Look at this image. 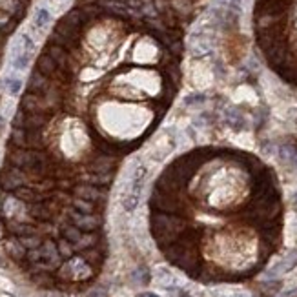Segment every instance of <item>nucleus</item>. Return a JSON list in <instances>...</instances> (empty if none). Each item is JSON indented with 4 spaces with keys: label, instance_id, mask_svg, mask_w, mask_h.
I'll use <instances>...</instances> for the list:
<instances>
[{
    "label": "nucleus",
    "instance_id": "f257e3e1",
    "mask_svg": "<svg viewBox=\"0 0 297 297\" xmlns=\"http://www.w3.org/2000/svg\"><path fill=\"white\" fill-rule=\"evenodd\" d=\"M95 11L97 4L73 7L51 31L0 168L2 244L18 272L44 290L80 292L99 277L115 175L179 91V39L144 60L115 62L122 31L112 55L101 50L102 40L95 48Z\"/></svg>",
    "mask_w": 297,
    "mask_h": 297
},
{
    "label": "nucleus",
    "instance_id": "f03ea898",
    "mask_svg": "<svg viewBox=\"0 0 297 297\" xmlns=\"http://www.w3.org/2000/svg\"><path fill=\"white\" fill-rule=\"evenodd\" d=\"M283 213L274 168L230 146H199L175 157L150 195L157 248L204 285L257 275L281 246Z\"/></svg>",
    "mask_w": 297,
    "mask_h": 297
},
{
    "label": "nucleus",
    "instance_id": "7ed1b4c3",
    "mask_svg": "<svg viewBox=\"0 0 297 297\" xmlns=\"http://www.w3.org/2000/svg\"><path fill=\"white\" fill-rule=\"evenodd\" d=\"M50 22H51V13L48 11L46 7H39V9L35 11L33 26H35L37 29H44Z\"/></svg>",
    "mask_w": 297,
    "mask_h": 297
},
{
    "label": "nucleus",
    "instance_id": "20e7f679",
    "mask_svg": "<svg viewBox=\"0 0 297 297\" xmlns=\"http://www.w3.org/2000/svg\"><path fill=\"white\" fill-rule=\"evenodd\" d=\"M215 297H250V294L242 290H223V292H215L213 294Z\"/></svg>",
    "mask_w": 297,
    "mask_h": 297
},
{
    "label": "nucleus",
    "instance_id": "39448f33",
    "mask_svg": "<svg viewBox=\"0 0 297 297\" xmlns=\"http://www.w3.org/2000/svg\"><path fill=\"white\" fill-rule=\"evenodd\" d=\"M6 86L9 88V91H11L13 95H17L18 91H20V88H22V82H20L18 79H7Z\"/></svg>",
    "mask_w": 297,
    "mask_h": 297
}]
</instances>
